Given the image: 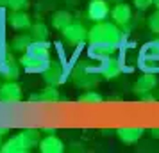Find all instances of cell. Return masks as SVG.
Returning a JSON list of instances; mask_svg holds the SVG:
<instances>
[{
  "label": "cell",
  "mask_w": 159,
  "mask_h": 153,
  "mask_svg": "<svg viewBox=\"0 0 159 153\" xmlns=\"http://www.w3.org/2000/svg\"><path fill=\"white\" fill-rule=\"evenodd\" d=\"M141 102H156V98L150 96V95H143L141 96Z\"/></svg>",
  "instance_id": "obj_28"
},
{
  "label": "cell",
  "mask_w": 159,
  "mask_h": 153,
  "mask_svg": "<svg viewBox=\"0 0 159 153\" xmlns=\"http://www.w3.org/2000/svg\"><path fill=\"white\" fill-rule=\"evenodd\" d=\"M41 132H45V134H54V132H57L56 128H41Z\"/></svg>",
  "instance_id": "obj_31"
},
{
  "label": "cell",
  "mask_w": 159,
  "mask_h": 153,
  "mask_svg": "<svg viewBox=\"0 0 159 153\" xmlns=\"http://www.w3.org/2000/svg\"><path fill=\"white\" fill-rule=\"evenodd\" d=\"M63 2H65L66 6H70V7H75L79 4V0H63Z\"/></svg>",
  "instance_id": "obj_29"
},
{
  "label": "cell",
  "mask_w": 159,
  "mask_h": 153,
  "mask_svg": "<svg viewBox=\"0 0 159 153\" xmlns=\"http://www.w3.org/2000/svg\"><path fill=\"white\" fill-rule=\"evenodd\" d=\"M111 18H113V22L116 23V25H129L130 22H132V9H130L129 4H125V2H120V4H116L115 7H113V11H111Z\"/></svg>",
  "instance_id": "obj_14"
},
{
  "label": "cell",
  "mask_w": 159,
  "mask_h": 153,
  "mask_svg": "<svg viewBox=\"0 0 159 153\" xmlns=\"http://www.w3.org/2000/svg\"><path fill=\"white\" fill-rule=\"evenodd\" d=\"M147 25H148V29H150L152 34H156L159 36V9H156L150 16H148V20H147Z\"/></svg>",
  "instance_id": "obj_23"
},
{
  "label": "cell",
  "mask_w": 159,
  "mask_h": 153,
  "mask_svg": "<svg viewBox=\"0 0 159 153\" xmlns=\"http://www.w3.org/2000/svg\"><path fill=\"white\" fill-rule=\"evenodd\" d=\"M72 22H73V16L70 11H63V9L61 11H52L50 23L56 30H65Z\"/></svg>",
  "instance_id": "obj_17"
},
{
  "label": "cell",
  "mask_w": 159,
  "mask_h": 153,
  "mask_svg": "<svg viewBox=\"0 0 159 153\" xmlns=\"http://www.w3.org/2000/svg\"><path fill=\"white\" fill-rule=\"evenodd\" d=\"M154 6H156V9H159V0H154Z\"/></svg>",
  "instance_id": "obj_34"
},
{
  "label": "cell",
  "mask_w": 159,
  "mask_h": 153,
  "mask_svg": "<svg viewBox=\"0 0 159 153\" xmlns=\"http://www.w3.org/2000/svg\"><path fill=\"white\" fill-rule=\"evenodd\" d=\"M148 132H150L152 139H159V128H152V130H148Z\"/></svg>",
  "instance_id": "obj_27"
},
{
  "label": "cell",
  "mask_w": 159,
  "mask_h": 153,
  "mask_svg": "<svg viewBox=\"0 0 159 153\" xmlns=\"http://www.w3.org/2000/svg\"><path fill=\"white\" fill-rule=\"evenodd\" d=\"M7 2L9 0H0V7H7Z\"/></svg>",
  "instance_id": "obj_32"
},
{
  "label": "cell",
  "mask_w": 159,
  "mask_h": 153,
  "mask_svg": "<svg viewBox=\"0 0 159 153\" xmlns=\"http://www.w3.org/2000/svg\"><path fill=\"white\" fill-rule=\"evenodd\" d=\"M79 102L80 103H89V105H95V103H100L102 102V95H100V93H97V91H93V89H88V91H84V93L79 96Z\"/></svg>",
  "instance_id": "obj_21"
},
{
  "label": "cell",
  "mask_w": 159,
  "mask_h": 153,
  "mask_svg": "<svg viewBox=\"0 0 159 153\" xmlns=\"http://www.w3.org/2000/svg\"><path fill=\"white\" fill-rule=\"evenodd\" d=\"M145 132L147 130H143V128H129L127 126V128H118L116 130V135L125 144H136L138 141L143 137Z\"/></svg>",
  "instance_id": "obj_16"
},
{
  "label": "cell",
  "mask_w": 159,
  "mask_h": 153,
  "mask_svg": "<svg viewBox=\"0 0 159 153\" xmlns=\"http://www.w3.org/2000/svg\"><path fill=\"white\" fill-rule=\"evenodd\" d=\"M7 7L11 11H23V9L29 7V0H9Z\"/></svg>",
  "instance_id": "obj_25"
},
{
  "label": "cell",
  "mask_w": 159,
  "mask_h": 153,
  "mask_svg": "<svg viewBox=\"0 0 159 153\" xmlns=\"http://www.w3.org/2000/svg\"><path fill=\"white\" fill-rule=\"evenodd\" d=\"M20 68H22V64L13 57V53L6 52L2 57V62H0V75L6 80H18L20 79Z\"/></svg>",
  "instance_id": "obj_8"
},
{
  "label": "cell",
  "mask_w": 159,
  "mask_h": 153,
  "mask_svg": "<svg viewBox=\"0 0 159 153\" xmlns=\"http://www.w3.org/2000/svg\"><path fill=\"white\" fill-rule=\"evenodd\" d=\"M41 79L47 86H56L59 87L63 82L66 80V71H65V66L61 64L59 61H52L48 68L41 73Z\"/></svg>",
  "instance_id": "obj_6"
},
{
  "label": "cell",
  "mask_w": 159,
  "mask_h": 153,
  "mask_svg": "<svg viewBox=\"0 0 159 153\" xmlns=\"http://www.w3.org/2000/svg\"><path fill=\"white\" fill-rule=\"evenodd\" d=\"M86 15L91 22H106V18L111 15L107 0H89L86 9Z\"/></svg>",
  "instance_id": "obj_9"
},
{
  "label": "cell",
  "mask_w": 159,
  "mask_h": 153,
  "mask_svg": "<svg viewBox=\"0 0 159 153\" xmlns=\"http://www.w3.org/2000/svg\"><path fill=\"white\" fill-rule=\"evenodd\" d=\"M138 66L147 73H157L159 75V37L143 45V48L139 50Z\"/></svg>",
  "instance_id": "obj_4"
},
{
  "label": "cell",
  "mask_w": 159,
  "mask_h": 153,
  "mask_svg": "<svg viewBox=\"0 0 159 153\" xmlns=\"http://www.w3.org/2000/svg\"><path fill=\"white\" fill-rule=\"evenodd\" d=\"M29 34L32 36V39H34V41H48V36H50L48 27H47L43 22L32 23V27H30Z\"/></svg>",
  "instance_id": "obj_20"
},
{
  "label": "cell",
  "mask_w": 159,
  "mask_h": 153,
  "mask_svg": "<svg viewBox=\"0 0 159 153\" xmlns=\"http://www.w3.org/2000/svg\"><path fill=\"white\" fill-rule=\"evenodd\" d=\"M22 100V87L16 80H6L0 84V102L2 103H16Z\"/></svg>",
  "instance_id": "obj_12"
},
{
  "label": "cell",
  "mask_w": 159,
  "mask_h": 153,
  "mask_svg": "<svg viewBox=\"0 0 159 153\" xmlns=\"http://www.w3.org/2000/svg\"><path fill=\"white\" fill-rule=\"evenodd\" d=\"M98 75L100 73L97 70V66L93 68L88 61H80L72 70V80L80 89H95L100 84V77Z\"/></svg>",
  "instance_id": "obj_3"
},
{
  "label": "cell",
  "mask_w": 159,
  "mask_h": 153,
  "mask_svg": "<svg viewBox=\"0 0 159 153\" xmlns=\"http://www.w3.org/2000/svg\"><path fill=\"white\" fill-rule=\"evenodd\" d=\"M159 86V79H157V73H147L145 71L136 82H134V87L132 91L136 93L138 96H143V95H148L150 91Z\"/></svg>",
  "instance_id": "obj_10"
},
{
  "label": "cell",
  "mask_w": 159,
  "mask_h": 153,
  "mask_svg": "<svg viewBox=\"0 0 159 153\" xmlns=\"http://www.w3.org/2000/svg\"><path fill=\"white\" fill-rule=\"evenodd\" d=\"M123 30L115 22H97L88 30V43L89 45H115L120 46L123 41Z\"/></svg>",
  "instance_id": "obj_2"
},
{
  "label": "cell",
  "mask_w": 159,
  "mask_h": 153,
  "mask_svg": "<svg viewBox=\"0 0 159 153\" xmlns=\"http://www.w3.org/2000/svg\"><path fill=\"white\" fill-rule=\"evenodd\" d=\"M7 132H9L7 126H0V135H2V137H4V135H7Z\"/></svg>",
  "instance_id": "obj_30"
},
{
  "label": "cell",
  "mask_w": 159,
  "mask_h": 153,
  "mask_svg": "<svg viewBox=\"0 0 159 153\" xmlns=\"http://www.w3.org/2000/svg\"><path fill=\"white\" fill-rule=\"evenodd\" d=\"M109 4H111V2H113V4H120V2H123V0H107Z\"/></svg>",
  "instance_id": "obj_33"
},
{
  "label": "cell",
  "mask_w": 159,
  "mask_h": 153,
  "mask_svg": "<svg viewBox=\"0 0 159 153\" xmlns=\"http://www.w3.org/2000/svg\"><path fill=\"white\" fill-rule=\"evenodd\" d=\"M32 41H34V39H32V36H30V34H16V36L11 39V50L23 53V52L30 46V43H32Z\"/></svg>",
  "instance_id": "obj_19"
},
{
  "label": "cell",
  "mask_w": 159,
  "mask_h": 153,
  "mask_svg": "<svg viewBox=\"0 0 159 153\" xmlns=\"http://www.w3.org/2000/svg\"><path fill=\"white\" fill-rule=\"evenodd\" d=\"M50 45L48 41H32L22 53L20 64L29 73H43L50 64Z\"/></svg>",
  "instance_id": "obj_1"
},
{
  "label": "cell",
  "mask_w": 159,
  "mask_h": 153,
  "mask_svg": "<svg viewBox=\"0 0 159 153\" xmlns=\"http://www.w3.org/2000/svg\"><path fill=\"white\" fill-rule=\"evenodd\" d=\"M30 150H32V146L29 144V141L25 139V135L20 132V134L13 135L11 139H7L2 144V150L0 151L2 153H27Z\"/></svg>",
  "instance_id": "obj_11"
},
{
  "label": "cell",
  "mask_w": 159,
  "mask_h": 153,
  "mask_svg": "<svg viewBox=\"0 0 159 153\" xmlns=\"http://www.w3.org/2000/svg\"><path fill=\"white\" fill-rule=\"evenodd\" d=\"M56 2H57V0H38L36 9L39 11V13H47V11H52V9L57 6Z\"/></svg>",
  "instance_id": "obj_24"
},
{
  "label": "cell",
  "mask_w": 159,
  "mask_h": 153,
  "mask_svg": "<svg viewBox=\"0 0 159 153\" xmlns=\"http://www.w3.org/2000/svg\"><path fill=\"white\" fill-rule=\"evenodd\" d=\"M97 70H98V73L102 75V79H106V80H113V79H116L118 75H122L123 62H122V59L118 57V55L111 53V55H106V57L98 59V66H97Z\"/></svg>",
  "instance_id": "obj_5"
},
{
  "label": "cell",
  "mask_w": 159,
  "mask_h": 153,
  "mask_svg": "<svg viewBox=\"0 0 159 153\" xmlns=\"http://www.w3.org/2000/svg\"><path fill=\"white\" fill-rule=\"evenodd\" d=\"M132 4L138 11H147L150 6H154V0H132Z\"/></svg>",
  "instance_id": "obj_26"
},
{
  "label": "cell",
  "mask_w": 159,
  "mask_h": 153,
  "mask_svg": "<svg viewBox=\"0 0 159 153\" xmlns=\"http://www.w3.org/2000/svg\"><path fill=\"white\" fill-rule=\"evenodd\" d=\"M29 100L30 102H45V103L57 102L59 100V91H57L56 86H47L39 95H30Z\"/></svg>",
  "instance_id": "obj_18"
},
{
  "label": "cell",
  "mask_w": 159,
  "mask_h": 153,
  "mask_svg": "<svg viewBox=\"0 0 159 153\" xmlns=\"http://www.w3.org/2000/svg\"><path fill=\"white\" fill-rule=\"evenodd\" d=\"M38 148H39L41 153H63L65 151V142L59 137H56L54 134H48L47 137L39 141Z\"/></svg>",
  "instance_id": "obj_15"
},
{
  "label": "cell",
  "mask_w": 159,
  "mask_h": 153,
  "mask_svg": "<svg viewBox=\"0 0 159 153\" xmlns=\"http://www.w3.org/2000/svg\"><path fill=\"white\" fill-rule=\"evenodd\" d=\"M25 135V139L29 141V144L34 148V146H38L39 144V134H41V130H36V128H23V130H20Z\"/></svg>",
  "instance_id": "obj_22"
},
{
  "label": "cell",
  "mask_w": 159,
  "mask_h": 153,
  "mask_svg": "<svg viewBox=\"0 0 159 153\" xmlns=\"http://www.w3.org/2000/svg\"><path fill=\"white\" fill-rule=\"evenodd\" d=\"M7 23L16 32H25L32 27V18L25 11H11V15L7 16Z\"/></svg>",
  "instance_id": "obj_13"
},
{
  "label": "cell",
  "mask_w": 159,
  "mask_h": 153,
  "mask_svg": "<svg viewBox=\"0 0 159 153\" xmlns=\"http://www.w3.org/2000/svg\"><path fill=\"white\" fill-rule=\"evenodd\" d=\"M157 98H159V91H157Z\"/></svg>",
  "instance_id": "obj_36"
},
{
  "label": "cell",
  "mask_w": 159,
  "mask_h": 153,
  "mask_svg": "<svg viewBox=\"0 0 159 153\" xmlns=\"http://www.w3.org/2000/svg\"><path fill=\"white\" fill-rule=\"evenodd\" d=\"M61 32H63V37H65L66 43L73 45V46L84 45L88 41V29L79 22H72L65 30H61Z\"/></svg>",
  "instance_id": "obj_7"
},
{
  "label": "cell",
  "mask_w": 159,
  "mask_h": 153,
  "mask_svg": "<svg viewBox=\"0 0 159 153\" xmlns=\"http://www.w3.org/2000/svg\"><path fill=\"white\" fill-rule=\"evenodd\" d=\"M2 144H4V141H2V135H0V150H2Z\"/></svg>",
  "instance_id": "obj_35"
}]
</instances>
